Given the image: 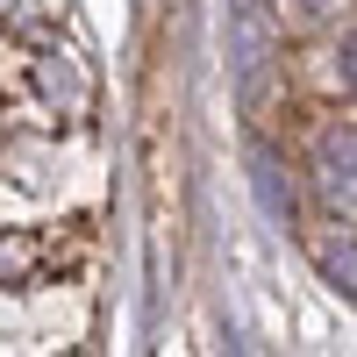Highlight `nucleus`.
<instances>
[{
	"mask_svg": "<svg viewBox=\"0 0 357 357\" xmlns=\"http://www.w3.org/2000/svg\"><path fill=\"white\" fill-rule=\"evenodd\" d=\"M79 257H86V222H65V229L8 222V229H0V293L57 286V279H72Z\"/></svg>",
	"mask_w": 357,
	"mask_h": 357,
	"instance_id": "nucleus-1",
	"label": "nucleus"
},
{
	"mask_svg": "<svg viewBox=\"0 0 357 357\" xmlns=\"http://www.w3.org/2000/svg\"><path fill=\"white\" fill-rule=\"evenodd\" d=\"M272 8L279 15L293 8V22H307V29H343L350 22V0H272Z\"/></svg>",
	"mask_w": 357,
	"mask_h": 357,
	"instance_id": "nucleus-2",
	"label": "nucleus"
}]
</instances>
